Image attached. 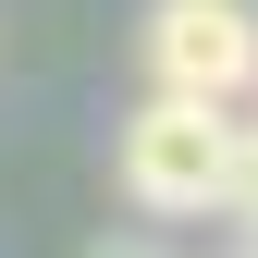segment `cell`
<instances>
[{
	"mask_svg": "<svg viewBox=\"0 0 258 258\" xmlns=\"http://www.w3.org/2000/svg\"><path fill=\"white\" fill-rule=\"evenodd\" d=\"M221 172H234V99H172V86H148V99L123 111V136H111V184L148 221L221 209Z\"/></svg>",
	"mask_w": 258,
	"mask_h": 258,
	"instance_id": "1",
	"label": "cell"
},
{
	"mask_svg": "<svg viewBox=\"0 0 258 258\" xmlns=\"http://www.w3.org/2000/svg\"><path fill=\"white\" fill-rule=\"evenodd\" d=\"M148 86L246 99L258 86V0H148Z\"/></svg>",
	"mask_w": 258,
	"mask_h": 258,
	"instance_id": "2",
	"label": "cell"
},
{
	"mask_svg": "<svg viewBox=\"0 0 258 258\" xmlns=\"http://www.w3.org/2000/svg\"><path fill=\"white\" fill-rule=\"evenodd\" d=\"M86 258H160L148 234H99V246H86Z\"/></svg>",
	"mask_w": 258,
	"mask_h": 258,
	"instance_id": "3",
	"label": "cell"
},
{
	"mask_svg": "<svg viewBox=\"0 0 258 258\" xmlns=\"http://www.w3.org/2000/svg\"><path fill=\"white\" fill-rule=\"evenodd\" d=\"M246 99H258V86H246Z\"/></svg>",
	"mask_w": 258,
	"mask_h": 258,
	"instance_id": "4",
	"label": "cell"
}]
</instances>
